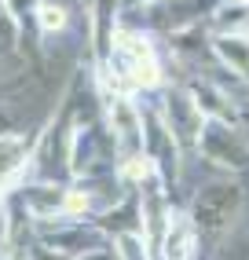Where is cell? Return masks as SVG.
Returning <instances> with one entry per match:
<instances>
[{"mask_svg": "<svg viewBox=\"0 0 249 260\" xmlns=\"http://www.w3.org/2000/svg\"><path fill=\"white\" fill-rule=\"evenodd\" d=\"M110 74L129 88H158L162 77V62H158V51L150 44V37L143 33H129V29H114L110 37Z\"/></svg>", "mask_w": 249, "mask_h": 260, "instance_id": "6da1fadb", "label": "cell"}, {"mask_svg": "<svg viewBox=\"0 0 249 260\" xmlns=\"http://www.w3.org/2000/svg\"><path fill=\"white\" fill-rule=\"evenodd\" d=\"M198 147L205 150V154H212L216 161H224V165H242L245 161V143L238 140L235 132H231L224 121H205L202 125V132H198Z\"/></svg>", "mask_w": 249, "mask_h": 260, "instance_id": "7a4b0ae2", "label": "cell"}, {"mask_svg": "<svg viewBox=\"0 0 249 260\" xmlns=\"http://www.w3.org/2000/svg\"><path fill=\"white\" fill-rule=\"evenodd\" d=\"M235 213H238V187H209L194 205V220L205 228H227Z\"/></svg>", "mask_w": 249, "mask_h": 260, "instance_id": "3957f363", "label": "cell"}, {"mask_svg": "<svg viewBox=\"0 0 249 260\" xmlns=\"http://www.w3.org/2000/svg\"><path fill=\"white\" fill-rule=\"evenodd\" d=\"M191 253H194V228L183 216H172L158 256H162V260H191Z\"/></svg>", "mask_w": 249, "mask_h": 260, "instance_id": "277c9868", "label": "cell"}, {"mask_svg": "<svg viewBox=\"0 0 249 260\" xmlns=\"http://www.w3.org/2000/svg\"><path fill=\"white\" fill-rule=\"evenodd\" d=\"M29 158V140L22 136H0V190H4L8 176H15Z\"/></svg>", "mask_w": 249, "mask_h": 260, "instance_id": "5b68a950", "label": "cell"}, {"mask_svg": "<svg viewBox=\"0 0 249 260\" xmlns=\"http://www.w3.org/2000/svg\"><path fill=\"white\" fill-rule=\"evenodd\" d=\"M212 26H216L220 37H249V4L231 0L227 8L212 11Z\"/></svg>", "mask_w": 249, "mask_h": 260, "instance_id": "8992f818", "label": "cell"}, {"mask_svg": "<svg viewBox=\"0 0 249 260\" xmlns=\"http://www.w3.org/2000/svg\"><path fill=\"white\" fill-rule=\"evenodd\" d=\"M216 48H220V55H224V62L231 66V70H238L242 77H249V41L245 37H220Z\"/></svg>", "mask_w": 249, "mask_h": 260, "instance_id": "52a82bcc", "label": "cell"}, {"mask_svg": "<svg viewBox=\"0 0 249 260\" xmlns=\"http://www.w3.org/2000/svg\"><path fill=\"white\" fill-rule=\"evenodd\" d=\"M191 95L202 99V103H198L202 114H209V117H227V107H224V95H220V92L205 88V84H191Z\"/></svg>", "mask_w": 249, "mask_h": 260, "instance_id": "ba28073f", "label": "cell"}, {"mask_svg": "<svg viewBox=\"0 0 249 260\" xmlns=\"http://www.w3.org/2000/svg\"><path fill=\"white\" fill-rule=\"evenodd\" d=\"M66 11L59 8V4H41L37 8V26L44 29V33H59V29H66Z\"/></svg>", "mask_w": 249, "mask_h": 260, "instance_id": "9c48e42d", "label": "cell"}, {"mask_svg": "<svg viewBox=\"0 0 249 260\" xmlns=\"http://www.w3.org/2000/svg\"><path fill=\"white\" fill-rule=\"evenodd\" d=\"M117 249H121V260H154L150 246L139 235H117Z\"/></svg>", "mask_w": 249, "mask_h": 260, "instance_id": "30bf717a", "label": "cell"}, {"mask_svg": "<svg viewBox=\"0 0 249 260\" xmlns=\"http://www.w3.org/2000/svg\"><path fill=\"white\" fill-rule=\"evenodd\" d=\"M88 209H92V194H88V190H66V198H63V216L81 220V216H88Z\"/></svg>", "mask_w": 249, "mask_h": 260, "instance_id": "8fae6325", "label": "cell"}]
</instances>
